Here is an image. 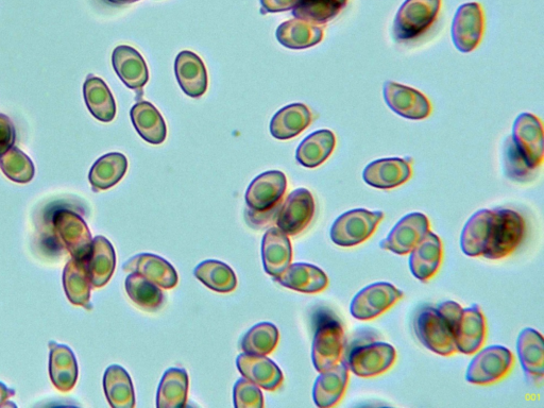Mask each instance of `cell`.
I'll list each match as a JSON object with an SVG mask.
<instances>
[{
	"mask_svg": "<svg viewBox=\"0 0 544 408\" xmlns=\"http://www.w3.org/2000/svg\"><path fill=\"white\" fill-rule=\"evenodd\" d=\"M105 394L113 408H133L135 396L129 373L121 366L112 365L104 377Z\"/></svg>",
	"mask_w": 544,
	"mask_h": 408,
	"instance_id": "38",
	"label": "cell"
},
{
	"mask_svg": "<svg viewBox=\"0 0 544 408\" xmlns=\"http://www.w3.org/2000/svg\"><path fill=\"white\" fill-rule=\"evenodd\" d=\"M335 146V134L330 130H319L302 141L297 149L296 159L304 167L315 168L331 157Z\"/></svg>",
	"mask_w": 544,
	"mask_h": 408,
	"instance_id": "33",
	"label": "cell"
},
{
	"mask_svg": "<svg viewBox=\"0 0 544 408\" xmlns=\"http://www.w3.org/2000/svg\"><path fill=\"white\" fill-rule=\"evenodd\" d=\"M413 176L412 163L406 159L388 158L373 161L363 172L364 181L379 190L395 189Z\"/></svg>",
	"mask_w": 544,
	"mask_h": 408,
	"instance_id": "17",
	"label": "cell"
},
{
	"mask_svg": "<svg viewBox=\"0 0 544 408\" xmlns=\"http://www.w3.org/2000/svg\"><path fill=\"white\" fill-rule=\"evenodd\" d=\"M195 277L217 293H231L237 285V279L230 266L223 262L208 260L200 263L194 270Z\"/></svg>",
	"mask_w": 544,
	"mask_h": 408,
	"instance_id": "40",
	"label": "cell"
},
{
	"mask_svg": "<svg viewBox=\"0 0 544 408\" xmlns=\"http://www.w3.org/2000/svg\"><path fill=\"white\" fill-rule=\"evenodd\" d=\"M49 373L54 386L68 393L71 391L78 379V363L74 352L70 347L50 343Z\"/></svg>",
	"mask_w": 544,
	"mask_h": 408,
	"instance_id": "26",
	"label": "cell"
},
{
	"mask_svg": "<svg viewBox=\"0 0 544 408\" xmlns=\"http://www.w3.org/2000/svg\"><path fill=\"white\" fill-rule=\"evenodd\" d=\"M517 351L522 369L527 377L542 379L544 374V345L542 335L535 329L521 331Z\"/></svg>",
	"mask_w": 544,
	"mask_h": 408,
	"instance_id": "28",
	"label": "cell"
},
{
	"mask_svg": "<svg viewBox=\"0 0 544 408\" xmlns=\"http://www.w3.org/2000/svg\"><path fill=\"white\" fill-rule=\"evenodd\" d=\"M315 200L306 189L289 194L277 216V228L288 236H296L310 226L315 215Z\"/></svg>",
	"mask_w": 544,
	"mask_h": 408,
	"instance_id": "13",
	"label": "cell"
},
{
	"mask_svg": "<svg viewBox=\"0 0 544 408\" xmlns=\"http://www.w3.org/2000/svg\"><path fill=\"white\" fill-rule=\"evenodd\" d=\"M492 210L475 212L465 224L461 234V249L470 258L482 257L488 242Z\"/></svg>",
	"mask_w": 544,
	"mask_h": 408,
	"instance_id": "31",
	"label": "cell"
},
{
	"mask_svg": "<svg viewBox=\"0 0 544 408\" xmlns=\"http://www.w3.org/2000/svg\"><path fill=\"white\" fill-rule=\"evenodd\" d=\"M279 43L291 49H305L319 44L325 33L322 27L299 19L282 23L276 33Z\"/></svg>",
	"mask_w": 544,
	"mask_h": 408,
	"instance_id": "35",
	"label": "cell"
},
{
	"mask_svg": "<svg viewBox=\"0 0 544 408\" xmlns=\"http://www.w3.org/2000/svg\"><path fill=\"white\" fill-rule=\"evenodd\" d=\"M83 94L85 104L98 121L104 123L113 121L116 115V104L104 80L89 75L84 82Z\"/></svg>",
	"mask_w": 544,
	"mask_h": 408,
	"instance_id": "32",
	"label": "cell"
},
{
	"mask_svg": "<svg viewBox=\"0 0 544 408\" xmlns=\"http://www.w3.org/2000/svg\"><path fill=\"white\" fill-rule=\"evenodd\" d=\"M525 233V220L517 211L493 209L488 242L482 257L488 260L509 257L521 245Z\"/></svg>",
	"mask_w": 544,
	"mask_h": 408,
	"instance_id": "1",
	"label": "cell"
},
{
	"mask_svg": "<svg viewBox=\"0 0 544 408\" xmlns=\"http://www.w3.org/2000/svg\"><path fill=\"white\" fill-rule=\"evenodd\" d=\"M505 175L515 182L526 183L536 178L537 170L532 169L516 149L512 138L508 136L503 149Z\"/></svg>",
	"mask_w": 544,
	"mask_h": 408,
	"instance_id": "44",
	"label": "cell"
},
{
	"mask_svg": "<svg viewBox=\"0 0 544 408\" xmlns=\"http://www.w3.org/2000/svg\"><path fill=\"white\" fill-rule=\"evenodd\" d=\"M262 8L267 13H277L294 10L300 0H260Z\"/></svg>",
	"mask_w": 544,
	"mask_h": 408,
	"instance_id": "47",
	"label": "cell"
},
{
	"mask_svg": "<svg viewBox=\"0 0 544 408\" xmlns=\"http://www.w3.org/2000/svg\"><path fill=\"white\" fill-rule=\"evenodd\" d=\"M403 296L400 289L393 284L373 283L361 289L354 296L350 303V313L357 320H373L393 308Z\"/></svg>",
	"mask_w": 544,
	"mask_h": 408,
	"instance_id": "8",
	"label": "cell"
},
{
	"mask_svg": "<svg viewBox=\"0 0 544 408\" xmlns=\"http://www.w3.org/2000/svg\"><path fill=\"white\" fill-rule=\"evenodd\" d=\"M106 3L115 6H122L139 2V0H105Z\"/></svg>",
	"mask_w": 544,
	"mask_h": 408,
	"instance_id": "49",
	"label": "cell"
},
{
	"mask_svg": "<svg viewBox=\"0 0 544 408\" xmlns=\"http://www.w3.org/2000/svg\"><path fill=\"white\" fill-rule=\"evenodd\" d=\"M175 73L182 91L190 97H201L208 89V73L203 61L190 50L181 51L175 61Z\"/></svg>",
	"mask_w": 544,
	"mask_h": 408,
	"instance_id": "23",
	"label": "cell"
},
{
	"mask_svg": "<svg viewBox=\"0 0 544 408\" xmlns=\"http://www.w3.org/2000/svg\"><path fill=\"white\" fill-rule=\"evenodd\" d=\"M430 229V220L424 214L414 212L405 215L390 230L380 247L398 255H406L422 241Z\"/></svg>",
	"mask_w": 544,
	"mask_h": 408,
	"instance_id": "15",
	"label": "cell"
},
{
	"mask_svg": "<svg viewBox=\"0 0 544 408\" xmlns=\"http://www.w3.org/2000/svg\"><path fill=\"white\" fill-rule=\"evenodd\" d=\"M349 368L346 362L320 372L313 388V399L316 406L329 408L336 406L346 394L349 384Z\"/></svg>",
	"mask_w": 544,
	"mask_h": 408,
	"instance_id": "21",
	"label": "cell"
},
{
	"mask_svg": "<svg viewBox=\"0 0 544 408\" xmlns=\"http://www.w3.org/2000/svg\"><path fill=\"white\" fill-rule=\"evenodd\" d=\"M0 168L10 180L17 183H28L36 174V167L26 153L14 146L0 157Z\"/></svg>",
	"mask_w": 544,
	"mask_h": 408,
	"instance_id": "43",
	"label": "cell"
},
{
	"mask_svg": "<svg viewBox=\"0 0 544 408\" xmlns=\"http://www.w3.org/2000/svg\"><path fill=\"white\" fill-rule=\"evenodd\" d=\"M87 263L93 287L100 288L111 280L116 266V254L106 237L94 238Z\"/></svg>",
	"mask_w": 544,
	"mask_h": 408,
	"instance_id": "34",
	"label": "cell"
},
{
	"mask_svg": "<svg viewBox=\"0 0 544 408\" xmlns=\"http://www.w3.org/2000/svg\"><path fill=\"white\" fill-rule=\"evenodd\" d=\"M125 286L129 298L139 308L148 312H155L161 308L164 296L157 284L136 274V272H132L127 277Z\"/></svg>",
	"mask_w": 544,
	"mask_h": 408,
	"instance_id": "41",
	"label": "cell"
},
{
	"mask_svg": "<svg viewBox=\"0 0 544 408\" xmlns=\"http://www.w3.org/2000/svg\"><path fill=\"white\" fill-rule=\"evenodd\" d=\"M383 96L391 111L411 121H422L432 113L428 97L407 85L387 81L384 84Z\"/></svg>",
	"mask_w": 544,
	"mask_h": 408,
	"instance_id": "12",
	"label": "cell"
},
{
	"mask_svg": "<svg viewBox=\"0 0 544 408\" xmlns=\"http://www.w3.org/2000/svg\"><path fill=\"white\" fill-rule=\"evenodd\" d=\"M275 281L292 291L304 294L320 293L329 285V278L325 271L306 263L289 265L281 275L275 277Z\"/></svg>",
	"mask_w": 544,
	"mask_h": 408,
	"instance_id": "22",
	"label": "cell"
},
{
	"mask_svg": "<svg viewBox=\"0 0 544 408\" xmlns=\"http://www.w3.org/2000/svg\"><path fill=\"white\" fill-rule=\"evenodd\" d=\"M293 248L287 234L279 228L269 229L262 242V260L266 274L278 277L292 263Z\"/></svg>",
	"mask_w": 544,
	"mask_h": 408,
	"instance_id": "25",
	"label": "cell"
},
{
	"mask_svg": "<svg viewBox=\"0 0 544 408\" xmlns=\"http://www.w3.org/2000/svg\"><path fill=\"white\" fill-rule=\"evenodd\" d=\"M123 269L125 272H136L147 280L163 289H172L177 286L179 278L172 264L151 253H141L127 261Z\"/></svg>",
	"mask_w": 544,
	"mask_h": 408,
	"instance_id": "19",
	"label": "cell"
},
{
	"mask_svg": "<svg viewBox=\"0 0 544 408\" xmlns=\"http://www.w3.org/2000/svg\"><path fill=\"white\" fill-rule=\"evenodd\" d=\"M396 360L397 351L394 346L384 342H371L353 348L346 364L355 376L373 378L388 371Z\"/></svg>",
	"mask_w": 544,
	"mask_h": 408,
	"instance_id": "7",
	"label": "cell"
},
{
	"mask_svg": "<svg viewBox=\"0 0 544 408\" xmlns=\"http://www.w3.org/2000/svg\"><path fill=\"white\" fill-rule=\"evenodd\" d=\"M236 365L243 377L268 391L277 390L283 383L281 369L266 355L243 353L237 357Z\"/></svg>",
	"mask_w": 544,
	"mask_h": 408,
	"instance_id": "20",
	"label": "cell"
},
{
	"mask_svg": "<svg viewBox=\"0 0 544 408\" xmlns=\"http://www.w3.org/2000/svg\"><path fill=\"white\" fill-rule=\"evenodd\" d=\"M88 261V260H87ZM87 261L72 259L63 274V285L68 299L75 304L90 308L92 282Z\"/></svg>",
	"mask_w": 544,
	"mask_h": 408,
	"instance_id": "30",
	"label": "cell"
},
{
	"mask_svg": "<svg viewBox=\"0 0 544 408\" xmlns=\"http://www.w3.org/2000/svg\"><path fill=\"white\" fill-rule=\"evenodd\" d=\"M349 0H300L293 10L295 19L315 25H325L342 12Z\"/></svg>",
	"mask_w": 544,
	"mask_h": 408,
	"instance_id": "39",
	"label": "cell"
},
{
	"mask_svg": "<svg viewBox=\"0 0 544 408\" xmlns=\"http://www.w3.org/2000/svg\"><path fill=\"white\" fill-rule=\"evenodd\" d=\"M236 408H262L264 398L260 387L246 378L238 380L233 390Z\"/></svg>",
	"mask_w": 544,
	"mask_h": 408,
	"instance_id": "45",
	"label": "cell"
},
{
	"mask_svg": "<svg viewBox=\"0 0 544 408\" xmlns=\"http://www.w3.org/2000/svg\"><path fill=\"white\" fill-rule=\"evenodd\" d=\"M279 343V330L270 322H261L251 328L243 337L241 348L245 353L268 355Z\"/></svg>",
	"mask_w": 544,
	"mask_h": 408,
	"instance_id": "42",
	"label": "cell"
},
{
	"mask_svg": "<svg viewBox=\"0 0 544 408\" xmlns=\"http://www.w3.org/2000/svg\"><path fill=\"white\" fill-rule=\"evenodd\" d=\"M131 121L142 139L152 145H160L166 140V123L155 106L148 101H140L131 109Z\"/></svg>",
	"mask_w": 544,
	"mask_h": 408,
	"instance_id": "29",
	"label": "cell"
},
{
	"mask_svg": "<svg viewBox=\"0 0 544 408\" xmlns=\"http://www.w3.org/2000/svg\"><path fill=\"white\" fill-rule=\"evenodd\" d=\"M114 71L129 89L140 90L149 80L144 58L138 50L122 45L115 48L112 56Z\"/></svg>",
	"mask_w": 544,
	"mask_h": 408,
	"instance_id": "24",
	"label": "cell"
},
{
	"mask_svg": "<svg viewBox=\"0 0 544 408\" xmlns=\"http://www.w3.org/2000/svg\"><path fill=\"white\" fill-rule=\"evenodd\" d=\"M189 384V374L185 369H168L158 388L157 406L159 408L184 407L187 402Z\"/></svg>",
	"mask_w": 544,
	"mask_h": 408,
	"instance_id": "37",
	"label": "cell"
},
{
	"mask_svg": "<svg viewBox=\"0 0 544 408\" xmlns=\"http://www.w3.org/2000/svg\"><path fill=\"white\" fill-rule=\"evenodd\" d=\"M345 346V331L340 322L333 318L323 319L316 330L312 346L315 369L320 373L342 362Z\"/></svg>",
	"mask_w": 544,
	"mask_h": 408,
	"instance_id": "6",
	"label": "cell"
},
{
	"mask_svg": "<svg viewBox=\"0 0 544 408\" xmlns=\"http://www.w3.org/2000/svg\"><path fill=\"white\" fill-rule=\"evenodd\" d=\"M442 0H405L394 21L393 37L398 43H412L436 23Z\"/></svg>",
	"mask_w": 544,
	"mask_h": 408,
	"instance_id": "2",
	"label": "cell"
},
{
	"mask_svg": "<svg viewBox=\"0 0 544 408\" xmlns=\"http://www.w3.org/2000/svg\"><path fill=\"white\" fill-rule=\"evenodd\" d=\"M312 122L313 115L308 107L302 104L289 105L272 117L270 132L275 139L291 140L308 128Z\"/></svg>",
	"mask_w": 544,
	"mask_h": 408,
	"instance_id": "27",
	"label": "cell"
},
{
	"mask_svg": "<svg viewBox=\"0 0 544 408\" xmlns=\"http://www.w3.org/2000/svg\"><path fill=\"white\" fill-rule=\"evenodd\" d=\"M14 395V390L9 389L4 383L0 382V407H4L5 403Z\"/></svg>",
	"mask_w": 544,
	"mask_h": 408,
	"instance_id": "48",
	"label": "cell"
},
{
	"mask_svg": "<svg viewBox=\"0 0 544 408\" xmlns=\"http://www.w3.org/2000/svg\"><path fill=\"white\" fill-rule=\"evenodd\" d=\"M474 354L466 372V380L473 385L498 383L506 378L515 366L513 352L504 346L481 348Z\"/></svg>",
	"mask_w": 544,
	"mask_h": 408,
	"instance_id": "4",
	"label": "cell"
},
{
	"mask_svg": "<svg viewBox=\"0 0 544 408\" xmlns=\"http://www.w3.org/2000/svg\"><path fill=\"white\" fill-rule=\"evenodd\" d=\"M287 189L286 176L279 170L255 178L246 192V203L253 213L264 214L276 209Z\"/></svg>",
	"mask_w": 544,
	"mask_h": 408,
	"instance_id": "14",
	"label": "cell"
},
{
	"mask_svg": "<svg viewBox=\"0 0 544 408\" xmlns=\"http://www.w3.org/2000/svg\"><path fill=\"white\" fill-rule=\"evenodd\" d=\"M16 141V131L11 119L0 114V157L11 149Z\"/></svg>",
	"mask_w": 544,
	"mask_h": 408,
	"instance_id": "46",
	"label": "cell"
},
{
	"mask_svg": "<svg viewBox=\"0 0 544 408\" xmlns=\"http://www.w3.org/2000/svg\"><path fill=\"white\" fill-rule=\"evenodd\" d=\"M487 335L486 318L479 305L463 309L454 328L457 352L473 355L483 348Z\"/></svg>",
	"mask_w": 544,
	"mask_h": 408,
	"instance_id": "16",
	"label": "cell"
},
{
	"mask_svg": "<svg viewBox=\"0 0 544 408\" xmlns=\"http://www.w3.org/2000/svg\"><path fill=\"white\" fill-rule=\"evenodd\" d=\"M485 32V14L479 3L459 6L452 22L451 37L455 48L463 54L479 47Z\"/></svg>",
	"mask_w": 544,
	"mask_h": 408,
	"instance_id": "9",
	"label": "cell"
},
{
	"mask_svg": "<svg viewBox=\"0 0 544 408\" xmlns=\"http://www.w3.org/2000/svg\"><path fill=\"white\" fill-rule=\"evenodd\" d=\"M510 138L526 163L538 172L544 158L543 127L540 119L531 113L520 114L516 118Z\"/></svg>",
	"mask_w": 544,
	"mask_h": 408,
	"instance_id": "11",
	"label": "cell"
},
{
	"mask_svg": "<svg viewBox=\"0 0 544 408\" xmlns=\"http://www.w3.org/2000/svg\"><path fill=\"white\" fill-rule=\"evenodd\" d=\"M414 329L419 342L430 351L441 356L457 352L451 323L437 308L421 309L416 315Z\"/></svg>",
	"mask_w": 544,
	"mask_h": 408,
	"instance_id": "5",
	"label": "cell"
},
{
	"mask_svg": "<svg viewBox=\"0 0 544 408\" xmlns=\"http://www.w3.org/2000/svg\"><path fill=\"white\" fill-rule=\"evenodd\" d=\"M383 218L384 213L381 211H348L334 221L330 230L331 240L335 245L344 248L361 245L376 232Z\"/></svg>",
	"mask_w": 544,
	"mask_h": 408,
	"instance_id": "3",
	"label": "cell"
},
{
	"mask_svg": "<svg viewBox=\"0 0 544 408\" xmlns=\"http://www.w3.org/2000/svg\"><path fill=\"white\" fill-rule=\"evenodd\" d=\"M53 224L60 241L72 254L73 259L87 261L93 245L88 225L76 213L60 210L54 214Z\"/></svg>",
	"mask_w": 544,
	"mask_h": 408,
	"instance_id": "10",
	"label": "cell"
},
{
	"mask_svg": "<svg viewBox=\"0 0 544 408\" xmlns=\"http://www.w3.org/2000/svg\"><path fill=\"white\" fill-rule=\"evenodd\" d=\"M410 270L412 275L421 282L433 279L444 259V248L439 236L429 232L422 241L410 252Z\"/></svg>",
	"mask_w": 544,
	"mask_h": 408,
	"instance_id": "18",
	"label": "cell"
},
{
	"mask_svg": "<svg viewBox=\"0 0 544 408\" xmlns=\"http://www.w3.org/2000/svg\"><path fill=\"white\" fill-rule=\"evenodd\" d=\"M128 160L119 152H111L101 157L91 168L89 180L95 192L111 189L127 173Z\"/></svg>",
	"mask_w": 544,
	"mask_h": 408,
	"instance_id": "36",
	"label": "cell"
}]
</instances>
